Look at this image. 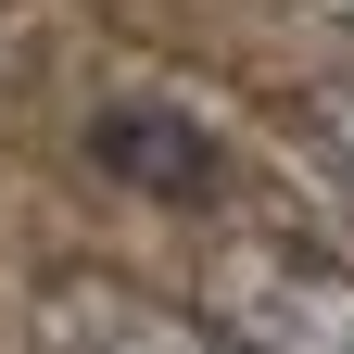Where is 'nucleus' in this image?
<instances>
[{"mask_svg":"<svg viewBox=\"0 0 354 354\" xmlns=\"http://www.w3.org/2000/svg\"><path fill=\"white\" fill-rule=\"evenodd\" d=\"M203 304L241 354H354V266H329V253L241 241V253H215Z\"/></svg>","mask_w":354,"mask_h":354,"instance_id":"1","label":"nucleus"},{"mask_svg":"<svg viewBox=\"0 0 354 354\" xmlns=\"http://www.w3.org/2000/svg\"><path fill=\"white\" fill-rule=\"evenodd\" d=\"M26 329H38V354H241L215 317H177L127 279H51Z\"/></svg>","mask_w":354,"mask_h":354,"instance_id":"2","label":"nucleus"},{"mask_svg":"<svg viewBox=\"0 0 354 354\" xmlns=\"http://www.w3.org/2000/svg\"><path fill=\"white\" fill-rule=\"evenodd\" d=\"M88 152H102L127 190H152V203H203L215 190V127H190V114H102Z\"/></svg>","mask_w":354,"mask_h":354,"instance_id":"3","label":"nucleus"},{"mask_svg":"<svg viewBox=\"0 0 354 354\" xmlns=\"http://www.w3.org/2000/svg\"><path fill=\"white\" fill-rule=\"evenodd\" d=\"M291 140L354 190V76H317V88H304V102H291Z\"/></svg>","mask_w":354,"mask_h":354,"instance_id":"4","label":"nucleus"},{"mask_svg":"<svg viewBox=\"0 0 354 354\" xmlns=\"http://www.w3.org/2000/svg\"><path fill=\"white\" fill-rule=\"evenodd\" d=\"M304 13H317V26H342V38H354V0H304Z\"/></svg>","mask_w":354,"mask_h":354,"instance_id":"5","label":"nucleus"}]
</instances>
